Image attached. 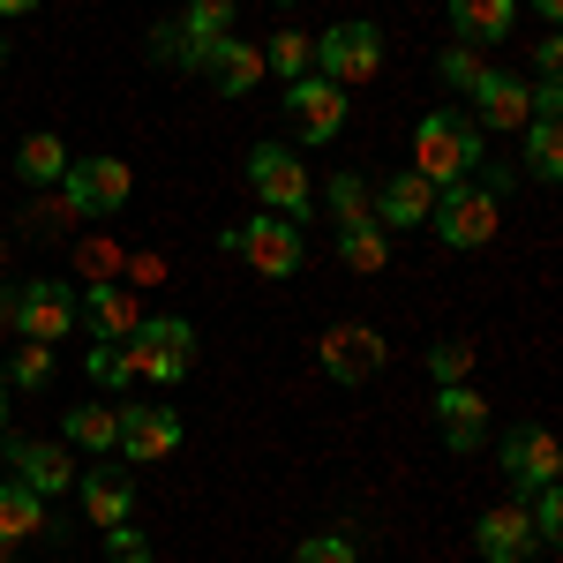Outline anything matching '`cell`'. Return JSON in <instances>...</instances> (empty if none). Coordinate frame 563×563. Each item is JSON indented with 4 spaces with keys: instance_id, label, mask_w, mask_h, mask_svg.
<instances>
[{
    "instance_id": "ba28073f",
    "label": "cell",
    "mask_w": 563,
    "mask_h": 563,
    "mask_svg": "<svg viewBox=\"0 0 563 563\" xmlns=\"http://www.w3.org/2000/svg\"><path fill=\"white\" fill-rule=\"evenodd\" d=\"M8 323H15V339H38V346H60L68 331H76V286H60V278H31L15 308H8Z\"/></svg>"
},
{
    "instance_id": "7c38bea8",
    "label": "cell",
    "mask_w": 563,
    "mask_h": 563,
    "mask_svg": "<svg viewBox=\"0 0 563 563\" xmlns=\"http://www.w3.org/2000/svg\"><path fill=\"white\" fill-rule=\"evenodd\" d=\"M129 466H158L180 451V413L166 406H121V443H113Z\"/></svg>"
},
{
    "instance_id": "5b68a950",
    "label": "cell",
    "mask_w": 563,
    "mask_h": 563,
    "mask_svg": "<svg viewBox=\"0 0 563 563\" xmlns=\"http://www.w3.org/2000/svg\"><path fill=\"white\" fill-rule=\"evenodd\" d=\"M135 174L121 166V158H68V174H60V203H68V218L76 225H90V218H113L121 203H129Z\"/></svg>"
},
{
    "instance_id": "7402d4cb",
    "label": "cell",
    "mask_w": 563,
    "mask_h": 563,
    "mask_svg": "<svg viewBox=\"0 0 563 563\" xmlns=\"http://www.w3.org/2000/svg\"><path fill=\"white\" fill-rule=\"evenodd\" d=\"M180 45L196 53V76H203V53H211L218 38H233V0H188V15L174 23Z\"/></svg>"
},
{
    "instance_id": "ee69618b",
    "label": "cell",
    "mask_w": 563,
    "mask_h": 563,
    "mask_svg": "<svg viewBox=\"0 0 563 563\" xmlns=\"http://www.w3.org/2000/svg\"><path fill=\"white\" fill-rule=\"evenodd\" d=\"M8 398H15V390H8V376H0V421H8Z\"/></svg>"
},
{
    "instance_id": "f1b7e54d",
    "label": "cell",
    "mask_w": 563,
    "mask_h": 563,
    "mask_svg": "<svg viewBox=\"0 0 563 563\" xmlns=\"http://www.w3.org/2000/svg\"><path fill=\"white\" fill-rule=\"evenodd\" d=\"M526 174L533 180L563 174V121H526Z\"/></svg>"
},
{
    "instance_id": "8fae6325",
    "label": "cell",
    "mask_w": 563,
    "mask_h": 563,
    "mask_svg": "<svg viewBox=\"0 0 563 563\" xmlns=\"http://www.w3.org/2000/svg\"><path fill=\"white\" fill-rule=\"evenodd\" d=\"M316 361H323L331 384H368V376L384 368V331H368V323H331Z\"/></svg>"
},
{
    "instance_id": "cb8c5ba5",
    "label": "cell",
    "mask_w": 563,
    "mask_h": 563,
    "mask_svg": "<svg viewBox=\"0 0 563 563\" xmlns=\"http://www.w3.org/2000/svg\"><path fill=\"white\" fill-rule=\"evenodd\" d=\"M45 496H31L23 481H0V541L15 549V541H31V533H45Z\"/></svg>"
},
{
    "instance_id": "ab89813d",
    "label": "cell",
    "mask_w": 563,
    "mask_h": 563,
    "mask_svg": "<svg viewBox=\"0 0 563 563\" xmlns=\"http://www.w3.org/2000/svg\"><path fill=\"white\" fill-rule=\"evenodd\" d=\"M563 113V84H533V121H556Z\"/></svg>"
},
{
    "instance_id": "5bb4252c",
    "label": "cell",
    "mask_w": 563,
    "mask_h": 563,
    "mask_svg": "<svg viewBox=\"0 0 563 563\" xmlns=\"http://www.w3.org/2000/svg\"><path fill=\"white\" fill-rule=\"evenodd\" d=\"M435 429H443V443L466 459V451H481V435H488V398H481L474 384H435Z\"/></svg>"
},
{
    "instance_id": "4316f807",
    "label": "cell",
    "mask_w": 563,
    "mask_h": 563,
    "mask_svg": "<svg viewBox=\"0 0 563 563\" xmlns=\"http://www.w3.org/2000/svg\"><path fill=\"white\" fill-rule=\"evenodd\" d=\"M308 68H316V38H308V31H278V38L263 45V76L294 84V76H308Z\"/></svg>"
},
{
    "instance_id": "d590c367",
    "label": "cell",
    "mask_w": 563,
    "mask_h": 563,
    "mask_svg": "<svg viewBox=\"0 0 563 563\" xmlns=\"http://www.w3.org/2000/svg\"><path fill=\"white\" fill-rule=\"evenodd\" d=\"M294 563H361V556H353L346 533H316V541H301V549H294Z\"/></svg>"
},
{
    "instance_id": "f35d334b",
    "label": "cell",
    "mask_w": 563,
    "mask_h": 563,
    "mask_svg": "<svg viewBox=\"0 0 563 563\" xmlns=\"http://www.w3.org/2000/svg\"><path fill=\"white\" fill-rule=\"evenodd\" d=\"M113 263H121V256H113V249H106V241H84V271H90V278H98V286H106V278H113Z\"/></svg>"
},
{
    "instance_id": "d4e9b609",
    "label": "cell",
    "mask_w": 563,
    "mask_h": 563,
    "mask_svg": "<svg viewBox=\"0 0 563 563\" xmlns=\"http://www.w3.org/2000/svg\"><path fill=\"white\" fill-rule=\"evenodd\" d=\"M84 368H90V384H98V390H135V361H129V339H90Z\"/></svg>"
},
{
    "instance_id": "7bdbcfd3",
    "label": "cell",
    "mask_w": 563,
    "mask_h": 563,
    "mask_svg": "<svg viewBox=\"0 0 563 563\" xmlns=\"http://www.w3.org/2000/svg\"><path fill=\"white\" fill-rule=\"evenodd\" d=\"M533 8H541V23H556V15H563V0H533Z\"/></svg>"
},
{
    "instance_id": "9c48e42d",
    "label": "cell",
    "mask_w": 563,
    "mask_h": 563,
    "mask_svg": "<svg viewBox=\"0 0 563 563\" xmlns=\"http://www.w3.org/2000/svg\"><path fill=\"white\" fill-rule=\"evenodd\" d=\"M286 113H294V135H301V143H339V129H346V90L323 84V76L308 68V76L286 84Z\"/></svg>"
},
{
    "instance_id": "3957f363",
    "label": "cell",
    "mask_w": 563,
    "mask_h": 563,
    "mask_svg": "<svg viewBox=\"0 0 563 563\" xmlns=\"http://www.w3.org/2000/svg\"><path fill=\"white\" fill-rule=\"evenodd\" d=\"M481 166V129L466 113H429L421 129H413V174L435 180V188H451V180H466Z\"/></svg>"
},
{
    "instance_id": "836d02e7",
    "label": "cell",
    "mask_w": 563,
    "mask_h": 563,
    "mask_svg": "<svg viewBox=\"0 0 563 563\" xmlns=\"http://www.w3.org/2000/svg\"><path fill=\"white\" fill-rule=\"evenodd\" d=\"M435 76H443L451 90H474V84H481V53H474V45H443Z\"/></svg>"
},
{
    "instance_id": "74e56055",
    "label": "cell",
    "mask_w": 563,
    "mask_h": 563,
    "mask_svg": "<svg viewBox=\"0 0 563 563\" xmlns=\"http://www.w3.org/2000/svg\"><path fill=\"white\" fill-rule=\"evenodd\" d=\"M533 68H541V84H556V68H563V38H556V31L533 45Z\"/></svg>"
},
{
    "instance_id": "7dc6e473",
    "label": "cell",
    "mask_w": 563,
    "mask_h": 563,
    "mask_svg": "<svg viewBox=\"0 0 563 563\" xmlns=\"http://www.w3.org/2000/svg\"><path fill=\"white\" fill-rule=\"evenodd\" d=\"M0 263H8V233H0Z\"/></svg>"
},
{
    "instance_id": "6da1fadb",
    "label": "cell",
    "mask_w": 563,
    "mask_h": 563,
    "mask_svg": "<svg viewBox=\"0 0 563 563\" xmlns=\"http://www.w3.org/2000/svg\"><path fill=\"white\" fill-rule=\"evenodd\" d=\"M218 249H225V256H241L249 271H263V278H294V271L308 263L301 225H294V218H271V211L225 225V233H218Z\"/></svg>"
},
{
    "instance_id": "7a4b0ae2",
    "label": "cell",
    "mask_w": 563,
    "mask_h": 563,
    "mask_svg": "<svg viewBox=\"0 0 563 563\" xmlns=\"http://www.w3.org/2000/svg\"><path fill=\"white\" fill-rule=\"evenodd\" d=\"M135 384H188L196 376V323L188 316H143L129 331Z\"/></svg>"
},
{
    "instance_id": "b9f144b4",
    "label": "cell",
    "mask_w": 563,
    "mask_h": 563,
    "mask_svg": "<svg viewBox=\"0 0 563 563\" xmlns=\"http://www.w3.org/2000/svg\"><path fill=\"white\" fill-rule=\"evenodd\" d=\"M31 8H38V0H0V15H31Z\"/></svg>"
},
{
    "instance_id": "4fadbf2b",
    "label": "cell",
    "mask_w": 563,
    "mask_h": 563,
    "mask_svg": "<svg viewBox=\"0 0 563 563\" xmlns=\"http://www.w3.org/2000/svg\"><path fill=\"white\" fill-rule=\"evenodd\" d=\"M563 466V451H556V435L549 429H533V421H519V429L504 435V474H511V488L519 496H533V488H549Z\"/></svg>"
},
{
    "instance_id": "9a60e30c",
    "label": "cell",
    "mask_w": 563,
    "mask_h": 563,
    "mask_svg": "<svg viewBox=\"0 0 563 563\" xmlns=\"http://www.w3.org/2000/svg\"><path fill=\"white\" fill-rule=\"evenodd\" d=\"M429 211H435V180H421L413 174V166H406V174H390L384 188H368V218H376V225H429Z\"/></svg>"
},
{
    "instance_id": "277c9868",
    "label": "cell",
    "mask_w": 563,
    "mask_h": 563,
    "mask_svg": "<svg viewBox=\"0 0 563 563\" xmlns=\"http://www.w3.org/2000/svg\"><path fill=\"white\" fill-rule=\"evenodd\" d=\"M249 188L263 196L271 218H294V225H301V218L316 211V180H308V166L286 143H256V151H249Z\"/></svg>"
},
{
    "instance_id": "484cf974",
    "label": "cell",
    "mask_w": 563,
    "mask_h": 563,
    "mask_svg": "<svg viewBox=\"0 0 563 563\" xmlns=\"http://www.w3.org/2000/svg\"><path fill=\"white\" fill-rule=\"evenodd\" d=\"M339 263L346 271H384L390 263V233L368 218V225H339Z\"/></svg>"
},
{
    "instance_id": "44dd1931",
    "label": "cell",
    "mask_w": 563,
    "mask_h": 563,
    "mask_svg": "<svg viewBox=\"0 0 563 563\" xmlns=\"http://www.w3.org/2000/svg\"><path fill=\"white\" fill-rule=\"evenodd\" d=\"M76 496H84L90 526H129L135 519V481L129 474H76Z\"/></svg>"
},
{
    "instance_id": "ffe728a7",
    "label": "cell",
    "mask_w": 563,
    "mask_h": 563,
    "mask_svg": "<svg viewBox=\"0 0 563 563\" xmlns=\"http://www.w3.org/2000/svg\"><path fill=\"white\" fill-rule=\"evenodd\" d=\"M511 23H519V0H451V31L459 45H504L511 38Z\"/></svg>"
},
{
    "instance_id": "8992f818",
    "label": "cell",
    "mask_w": 563,
    "mask_h": 563,
    "mask_svg": "<svg viewBox=\"0 0 563 563\" xmlns=\"http://www.w3.org/2000/svg\"><path fill=\"white\" fill-rule=\"evenodd\" d=\"M316 76L339 84V90L376 84V76H384V31H376V23H331V31L316 38Z\"/></svg>"
},
{
    "instance_id": "8d00e7d4",
    "label": "cell",
    "mask_w": 563,
    "mask_h": 563,
    "mask_svg": "<svg viewBox=\"0 0 563 563\" xmlns=\"http://www.w3.org/2000/svg\"><path fill=\"white\" fill-rule=\"evenodd\" d=\"M106 556L113 563H151V541L135 526H106Z\"/></svg>"
},
{
    "instance_id": "52a82bcc",
    "label": "cell",
    "mask_w": 563,
    "mask_h": 563,
    "mask_svg": "<svg viewBox=\"0 0 563 563\" xmlns=\"http://www.w3.org/2000/svg\"><path fill=\"white\" fill-rule=\"evenodd\" d=\"M429 225H435L443 249H488L496 241V196L474 188V180H451V188H435Z\"/></svg>"
},
{
    "instance_id": "bcb514c9",
    "label": "cell",
    "mask_w": 563,
    "mask_h": 563,
    "mask_svg": "<svg viewBox=\"0 0 563 563\" xmlns=\"http://www.w3.org/2000/svg\"><path fill=\"white\" fill-rule=\"evenodd\" d=\"M0 68H8V38H0Z\"/></svg>"
},
{
    "instance_id": "603a6c76",
    "label": "cell",
    "mask_w": 563,
    "mask_h": 563,
    "mask_svg": "<svg viewBox=\"0 0 563 563\" xmlns=\"http://www.w3.org/2000/svg\"><path fill=\"white\" fill-rule=\"evenodd\" d=\"M15 174L31 180V188H60V174H68V143H60L53 129L23 135V143H15Z\"/></svg>"
},
{
    "instance_id": "30bf717a",
    "label": "cell",
    "mask_w": 563,
    "mask_h": 563,
    "mask_svg": "<svg viewBox=\"0 0 563 563\" xmlns=\"http://www.w3.org/2000/svg\"><path fill=\"white\" fill-rule=\"evenodd\" d=\"M474 98V129H496V135H519L533 121V84L511 76V68H481V84L466 90Z\"/></svg>"
},
{
    "instance_id": "1f68e13d",
    "label": "cell",
    "mask_w": 563,
    "mask_h": 563,
    "mask_svg": "<svg viewBox=\"0 0 563 563\" xmlns=\"http://www.w3.org/2000/svg\"><path fill=\"white\" fill-rule=\"evenodd\" d=\"M526 526H533V541H563V488H556V481H549V488H533Z\"/></svg>"
},
{
    "instance_id": "d6986e66",
    "label": "cell",
    "mask_w": 563,
    "mask_h": 563,
    "mask_svg": "<svg viewBox=\"0 0 563 563\" xmlns=\"http://www.w3.org/2000/svg\"><path fill=\"white\" fill-rule=\"evenodd\" d=\"M203 76L218 84V98H249L263 84V45H241V38H218L203 53Z\"/></svg>"
},
{
    "instance_id": "60d3db41",
    "label": "cell",
    "mask_w": 563,
    "mask_h": 563,
    "mask_svg": "<svg viewBox=\"0 0 563 563\" xmlns=\"http://www.w3.org/2000/svg\"><path fill=\"white\" fill-rule=\"evenodd\" d=\"M481 166H488V158H481ZM481 188H488V196H504V188H519V166H488V174H481Z\"/></svg>"
},
{
    "instance_id": "e0dca14e",
    "label": "cell",
    "mask_w": 563,
    "mask_h": 563,
    "mask_svg": "<svg viewBox=\"0 0 563 563\" xmlns=\"http://www.w3.org/2000/svg\"><path fill=\"white\" fill-rule=\"evenodd\" d=\"M8 459H15V481H23L31 496H60V488H76V459H68V443H8Z\"/></svg>"
},
{
    "instance_id": "2e32d148",
    "label": "cell",
    "mask_w": 563,
    "mask_h": 563,
    "mask_svg": "<svg viewBox=\"0 0 563 563\" xmlns=\"http://www.w3.org/2000/svg\"><path fill=\"white\" fill-rule=\"evenodd\" d=\"M474 549L481 563H526L533 556V526H526V504H496L474 519Z\"/></svg>"
},
{
    "instance_id": "e575fe53",
    "label": "cell",
    "mask_w": 563,
    "mask_h": 563,
    "mask_svg": "<svg viewBox=\"0 0 563 563\" xmlns=\"http://www.w3.org/2000/svg\"><path fill=\"white\" fill-rule=\"evenodd\" d=\"M23 225H31V241H45V233H60V225H68V203H60V188H45L38 203L23 211Z\"/></svg>"
},
{
    "instance_id": "d6a6232c",
    "label": "cell",
    "mask_w": 563,
    "mask_h": 563,
    "mask_svg": "<svg viewBox=\"0 0 563 563\" xmlns=\"http://www.w3.org/2000/svg\"><path fill=\"white\" fill-rule=\"evenodd\" d=\"M466 368H474V346H466V339L429 346V376H435V384H466Z\"/></svg>"
},
{
    "instance_id": "83f0119b",
    "label": "cell",
    "mask_w": 563,
    "mask_h": 563,
    "mask_svg": "<svg viewBox=\"0 0 563 563\" xmlns=\"http://www.w3.org/2000/svg\"><path fill=\"white\" fill-rule=\"evenodd\" d=\"M68 443L113 451V443H121V406H68Z\"/></svg>"
},
{
    "instance_id": "f6af8a7d",
    "label": "cell",
    "mask_w": 563,
    "mask_h": 563,
    "mask_svg": "<svg viewBox=\"0 0 563 563\" xmlns=\"http://www.w3.org/2000/svg\"><path fill=\"white\" fill-rule=\"evenodd\" d=\"M8 308H15V294H8V286H0V323H8Z\"/></svg>"
},
{
    "instance_id": "ac0fdd59",
    "label": "cell",
    "mask_w": 563,
    "mask_h": 563,
    "mask_svg": "<svg viewBox=\"0 0 563 563\" xmlns=\"http://www.w3.org/2000/svg\"><path fill=\"white\" fill-rule=\"evenodd\" d=\"M76 323H90V339H129L135 323H143V308H135V286H90L84 301H76Z\"/></svg>"
},
{
    "instance_id": "c3c4849f",
    "label": "cell",
    "mask_w": 563,
    "mask_h": 563,
    "mask_svg": "<svg viewBox=\"0 0 563 563\" xmlns=\"http://www.w3.org/2000/svg\"><path fill=\"white\" fill-rule=\"evenodd\" d=\"M0 563H15V556H8V541H0Z\"/></svg>"
},
{
    "instance_id": "4dcf8cb0",
    "label": "cell",
    "mask_w": 563,
    "mask_h": 563,
    "mask_svg": "<svg viewBox=\"0 0 563 563\" xmlns=\"http://www.w3.org/2000/svg\"><path fill=\"white\" fill-rule=\"evenodd\" d=\"M323 203H331V218H339V225H368V180H361V174H339L331 188H323Z\"/></svg>"
},
{
    "instance_id": "f546056e",
    "label": "cell",
    "mask_w": 563,
    "mask_h": 563,
    "mask_svg": "<svg viewBox=\"0 0 563 563\" xmlns=\"http://www.w3.org/2000/svg\"><path fill=\"white\" fill-rule=\"evenodd\" d=\"M45 384H53V346L23 339V346H15V361H8V390H45Z\"/></svg>"
}]
</instances>
